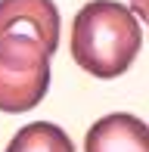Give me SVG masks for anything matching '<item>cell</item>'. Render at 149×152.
<instances>
[{"label":"cell","mask_w":149,"mask_h":152,"mask_svg":"<svg viewBox=\"0 0 149 152\" xmlns=\"http://www.w3.org/2000/svg\"><path fill=\"white\" fill-rule=\"evenodd\" d=\"M6 152H74V143L59 124L31 121L9 140Z\"/></svg>","instance_id":"cell-5"},{"label":"cell","mask_w":149,"mask_h":152,"mask_svg":"<svg viewBox=\"0 0 149 152\" xmlns=\"http://www.w3.org/2000/svg\"><path fill=\"white\" fill-rule=\"evenodd\" d=\"M22 34L56 53L59 47V10L53 0H0V37Z\"/></svg>","instance_id":"cell-3"},{"label":"cell","mask_w":149,"mask_h":152,"mask_svg":"<svg viewBox=\"0 0 149 152\" xmlns=\"http://www.w3.org/2000/svg\"><path fill=\"white\" fill-rule=\"evenodd\" d=\"M84 152H149V124L127 112H112L87 130Z\"/></svg>","instance_id":"cell-4"},{"label":"cell","mask_w":149,"mask_h":152,"mask_svg":"<svg viewBox=\"0 0 149 152\" xmlns=\"http://www.w3.org/2000/svg\"><path fill=\"white\" fill-rule=\"evenodd\" d=\"M50 90V53L31 37H0V112H28Z\"/></svg>","instance_id":"cell-2"},{"label":"cell","mask_w":149,"mask_h":152,"mask_svg":"<svg viewBox=\"0 0 149 152\" xmlns=\"http://www.w3.org/2000/svg\"><path fill=\"white\" fill-rule=\"evenodd\" d=\"M127 3H131V12L137 19H143V22L149 25V0H127Z\"/></svg>","instance_id":"cell-6"},{"label":"cell","mask_w":149,"mask_h":152,"mask_svg":"<svg viewBox=\"0 0 149 152\" xmlns=\"http://www.w3.org/2000/svg\"><path fill=\"white\" fill-rule=\"evenodd\" d=\"M143 44V28L124 3L90 0L72 22V59L93 78H118L131 68Z\"/></svg>","instance_id":"cell-1"}]
</instances>
